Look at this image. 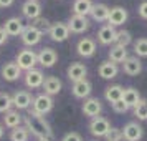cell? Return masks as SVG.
I'll return each mask as SVG.
<instances>
[{"label": "cell", "instance_id": "obj_25", "mask_svg": "<svg viewBox=\"0 0 147 141\" xmlns=\"http://www.w3.org/2000/svg\"><path fill=\"white\" fill-rule=\"evenodd\" d=\"M140 100H142V98H140L139 90H136V88H132V87L124 88V93H122V101H124V103H126L129 108H134Z\"/></svg>", "mask_w": 147, "mask_h": 141}, {"label": "cell", "instance_id": "obj_42", "mask_svg": "<svg viewBox=\"0 0 147 141\" xmlns=\"http://www.w3.org/2000/svg\"><path fill=\"white\" fill-rule=\"evenodd\" d=\"M3 133H5V128H3V125H0V140L3 138Z\"/></svg>", "mask_w": 147, "mask_h": 141}, {"label": "cell", "instance_id": "obj_11", "mask_svg": "<svg viewBox=\"0 0 147 141\" xmlns=\"http://www.w3.org/2000/svg\"><path fill=\"white\" fill-rule=\"evenodd\" d=\"M127 10L124 7H113L109 10V18H107V25H111V27H121V25H124L127 20Z\"/></svg>", "mask_w": 147, "mask_h": 141}, {"label": "cell", "instance_id": "obj_5", "mask_svg": "<svg viewBox=\"0 0 147 141\" xmlns=\"http://www.w3.org/2000/svg\"><path fill=\"white\" fill-rule=\"evenodd\" d=\"M121 131H122V138L126 141H140L144 136V129L137 121H129Z\"/></svg>", "mask_w": 147, "mask_h": 141}, {"label": "cell", "instance_id": "obj_12", "mask_svg": "<svg viewBox=\"0 0 147 141\" xmlns=\"http://www.w3.org/2000/svg\"><path fill=\"white\" fill-rule=\"evenodd\" d=\"M36 60H38V63L43 68H51L58 61V53L53 48L45 47L43 50H40V53H36Z\"/></svg>", "mask_w": 147, "mask_h": 141}, {"label": "cell", "instance_id": "obj_15", "mask_svg": "<svg viewBox=\"0 0 147 141\" xmlns=\"http://www.w3.org/2000/svg\"><path fill=\"white\" fill-rule=\"evenodd\" d=\"M81 111L84 113V116H89V118H96V116H99L101 111H102V105H101V101L98 98H86L84 103H83V106H81Z\"/></svg>", "mask_w": 147, "mask_h": 141}, {"label": "cell", "instance_id": "obj_35", "mask_svg": "<svg viewBox=\"0 0 147 141\" xmlns=\"http://www.w3.org/2000/svg\"><path fill=\"white\" fill-rule=\"evenodd\" d=\"M12 96L8 93H0V113H7L8 110H12Z\"/></svg>", "mask_w": 147, "mask_h": 141}, {"label": "cell", "instance_id": "obj_14", "mask_svg": "<svg viewBox=\"0 0 147 141\" xmlns=\"http://www.w3.org/2000/svg\"><path fill=\"white\" fill-rule=\"evenodd\" d=\"M76 52L80 57H84V58H91L94 53H96V42L89 37H84L81 38L78 43H76Z\"/></svg>", "mask_w": 147, "mask_h": 141}, {"label": "cell", "instance_id": "obj_19", "mask_svg": "<svg viewBox=\"0 0 147 141\" xmlns=\"http://www.w3.org/2000/svg\"><path fill=\"white\" fill-rule=\"evenodd\" d=\"M98 73H99L101 78H104V80H113V78H116L117 76V73H119V67L116 65V63H113V61H102L99 67H98Z\"/></svg>", "mask_w": 147, "mask_h": 141}, {"label": "cell", "instance_id": "obj_3", "mask_svg": "<svg viewBox=\"0 0 147 141\" xmlns=\"http://www.w3.org/2000/svg\"><path fill=\"white\" fill-rule=\"evenodd\" d=\"M53 96H50V95H45V93H40L38 96H35L33 98V103H32V111H35L36 114H40V116H45L48 114L51 110H53Z\"/></svg>", "mask_w": 147, "mask_h": 141}, {"label": "cell", "instance_id": "obj_37", "mask_svg": "<svg viewBox=\"0 0 147 141\" xmlns=\"http://www.w3.org/2000/svg\"><path fill=\"white\" fill-rule=\"evenodd\" d=\"M111 106H113L114 113H126L127 110H129V106H127V105H126V103H124L122 100H119V101H116V103H113Z\"/></svg>", "mask_w": 147, "mask_h": 141}, {"label": "cell", "instance_id": "obj_10", "mask_svg": "<svg viewBox=\"0 0 147 141\" xmlns=\"http://www.w3.org/2000/svg\"><path fill=\"white\" fill-rule=\"evenodd\" d=\"M23 81H25V87L27 88H41L43 81H45V75L41 70L33 68V70H28L23 75Z\"/></svg>", "mask_w": 147, "mask_h": 141}, {"label": "cell", "instance_id": "obj_33", "mask_svg": "<svg viewBox=\"0 0 147 141\" xmlns=\"http://www.w3.org/2000/svg\"><path fill=\"white\" fill-rule=\"evenodd\" d=\"M134 116L140 121H146L147 120V100H140L136 106L132 108Z\"/></svg>", "mask_w": 147, "mask_h": 141}, {"label": "cell", "instance_id": "obj_41", "mask_svg": "<svg viewBox=\"0 0 147 141\" xmlns=\"http://www.w3.org/2000/svg\"><path fill=\"white\" fill-rule=\"evenodd\" d=\"M13 2L15 0H0V7L2 8H8V7L13 5Z\"/></svg>", "mask_w": 147, "mask_h": 141}, {"label": "cell", "instance_id": "obj_32", "mask_svg": "<svg viewBox=\"0 0 147 141\" xmlns=\"http://www.w3.org/2000/svg\"><path fill=\"white\" fill-rule=\"evenodd\" d=\"M132 47L137 58H146L147 57V38H137Z\"/></svg>", "mask_w": 147, "mask_h": 141}, {"label": "cell", "instance_id": "obj_43", "mask_svg": "<svg viewBox=\"0 0 147 141\" xmlns=\"http://www.w3.org/2000/svg\"><path fill=\"white\" fill-rule=\"evenodd\" d=\"M38 141H51V140H38Z\"/></svg>", "mask_w": 147, "mask_h": 141}, {"label": "cell", "instance_id": "obj_27", "mask_svg": "<svg viewBox=\"0 0 147 141\" xmlns=\"http://www.w3.org/2000/svg\"><path fill=\"white\" fill-rule=\"evenodd\" d=\"M109 10L111 8L107 7V5H104V3H96V5H93V10H91L89 15L96 22H107V18H109Z\"/></svg>", "mask_w": 147, "mask_h": 141}, {"label": "cell", "instance_id": "obj_28", "mask_svg": "<svg viewBox=\"0 0 147 141\" xmlns=\"http://www.w3.org/2000/svg\"><path fill=\"white\" fill-rule=\"evenodd\" d=\"M127 57V48L124 47H119V45H113L111 50H109V61H113V63H124Z\"/></svg>", "mask_w": 147, "mask_h": 141}, {"label": "cell", "instance_id": "obj_34", "mask_svg": "<svg viewBox=\"0 0 147 141\" xmlns=\"http://www.w3.org/2000/svg\"><path fill=\"white\" fill-rule=\"evenodd\" d=\"M35 28H38L41 33H48L50 32V27H51V23L48 18H43V17H38V18H35L33 23H32Z\"/></svg>", "mask_w": 147, "mask_h": 141}, {"label": "cell", "instance_id": "obj_20", "mask_svg": "<svg viewBox=\"0 0 147 141\" xmlns=\"http://www.w3.org/2000/svg\"><path fill=\"white\" fill-rule=\"evenodd\" d=\"M122 70L129 76H137L142 72V63H140V60L137 57H127L124 60V63H122Z\"/></svg>", "mask_w": 147, "mask_h": 141}, {"label": "cell", "instance_id": "obj_30", "mask_svg": "<svg viewBox=\"0 0 147 141\" xmlns=\"http://www.w3.org/2000/svg\"><path fill=\"white\" fill-rule=\"evenodd\" d=\"M131 43H132V35H131V32H127V30H119V32L116 33V42H114V45H119V47L127 48V45H131Z\"/></svg>", "mask_w": 147, "mask_h": 141}, {"label": "cell", "instance_id": "obj_39", "mask_svg": "<svg viewBox=\"0 0 147 141\" xmlns=\"http://www.w3.org/2000/svg\"><path fill=\"white\" fill-rule=\"evenodd\" d=\"M139 15L142 17V18H146L147 20V0L146 2H142L139 5Z\"/></svg>", "mask_w": 147, "mask_h": 141}, {"label": "cell", "instance_id": "obj_9", "mask_svg": "<svg viewBox=\"0 0 147 141\" xmlns=\"http://www.w3.org/2000/svg\"><path fill=\"white\" fill-rule=\"evenodd\" d=\"M12 103L17 110H28L33 103V96L28 93L27 90H17L12 95Z\"/></svg>", "mask_w": 147, "mask_h": 141}, {"label": "cell", "instance_id": "obj_24", "mask_svg": "<svg viewBox=\"0 0 147 141\" xmlns=\"http://www.w3.org/2000/svg\"><path fill=\"white\" fill-rule=\"evenodd\" d=\"M93 2L91 0H74L73 3V15H80V17H88L93 10Z\"/></svg>", "mask_w": 147, "mask_h": 141}, {"label": "cell", "instance_id": "obj_8", "mask_svg": "<svg viewBox=\"0 0 147 141\" xmlns=\"http://www.w3.org/2000/svg\"><path fill=\"white\" fill-rule=\"evenodd\" d=\"M66 25H68V30H69V33L80 35V33H84L88 28H89V20H88V17L71 15Z\"/></svg>", "mask_w": 147, "mask_h": 141}, {"label": "cell", "instance_id": "obj_13", "mask_svg": "<svg viewBox=\"0 0 147 141\" xmlns=\"http://www.w3.org/2000/svg\"><path fill=\"white\" fill-rule=\"evenodd\" d=\"M66 75L68 78L76 83V81H81V80H86V75H88V68L84 63H80V61H74L71 63L66 70Z\"/></svg>", "mask_w": 147, "mask_h": 141}, {"label": "cell", "instance_id": "obj_21", "mask_svg": "<svg viewBox=\"0 0 147 141\" xmlns=\"http://www.w3.org/2000/svg\"><path fill=\"white\" fill-rule=\"evenodd\" d=\"M116 33H117V30L114 27L104 25L98 32V42H99L101 45H113L114 42H116Z\"/></svg>", "mask_w": 147, "mask_h": 141}, {"label": "cell", "instance_id": "obj_17", "mask_svg": "<svg viewBox=\"0 0 147 141\" xmlns=\"http://www.w3.org/2000/svg\"><path fill=\"white\" fill-rule=\"evenodd\" d=\"M71 91H73L74 98L86 100V98H89V95H91V91H93V85H91V81H89V80L76 81V83H73Z\"/></svg>", "mask_w": 147, "mask_h": 141}, {"label": "cell", "instance_id": "obj_18", "mask_svg": "<svg viewBox=\"0 0 147 141\" xmlns=\"http://www.w3.org/2000/svg\"><path fill=\"white\" fill-rule=\"evenodd\" d=\"M23 28H25V25H23L22 18H18V17L8 18L5 22V25H3V30H5V33L8 37H20L22 32H23Z\"/></svg>", "mask_w": 147, "mask_h": 141}, {"label": "cell", "instance_id": "obj_38", "mask_svg": "<svg viewBox=\"0 0 147 141\" xmlns=\"http://www.w3.org/2000/svg\"><path fill=\"white\" fill-rule=\"evenodd\" d=\"M61 141H83L80 133H76V131H71V133H66L63 136V140Z\"/></svg>", "mask_w": 147, "mask_h": 141}, {"label": "cell", "instance_id": "obj_26", "mask_svg": "<svg viewBox=\"0 0 147 141\" xmlns=\"http://www.w3.org/2000/svg\"><path fill=\"white\" fill-rule=\"evenodd\" d=\"M3 125L10 129H15V128L20 126L22 123V114L18 113V110H8L7 113H3Z\"/></svg>", "mask_w": 147, "mask_h": 141}, {"label": "cell", "instance_id": "obj_7", "mask_svg": "<svg viewBox=\"0 0 147 141\" xmlns=\"http://www.w3.org/2000/svg\"><path fill=\"white\" fill-rule=\"evenodd\" d=\"M50 38L56 43H61V42H66L69 38V30H68V25L63 23V22H56V23H51L50 27Z\"/></svg>", "mask_w": 147, "mask_h": 141}, {"label": "cell", "instance_id": "obj_31", "mask_svg": "<svg viewBox=\"0 0 147 141\" xmlns=\"http://www.w3.org/2000/svg\"><path fill=\"white\" fill-rule=\"evenodd\" d=\"M30 133L25 126H18L10 131V141H28Z\"/></svg>", "mask_w": 147, "mask_h": 141}, {"label": "cell", "instance_id": "obj_1", "mask_svg": "<svg viewBox=\"0 0 147 141\" xmlns=\"http://www.w3.org/2000/svg\"><path fill=\"white\" fill-rule=\"evenodd\" d=\"M23 121H25V128L28 129V133L33 134L35 138H38V140H51L53 138L51 126L48 125L45 116H40L30 110Z\"/></svg>", "mask_w": 147, "mask_h": 141}, {"label": "cell", "instance_id": "obj_36", "mask_svg": "<svg viewBox=\"0 0 147 141\" xmlns=\"http://www.w3.org/2000/svg\"><path fill=\"white\" fill-rule=\"evenodd\" d=\"M104 140L106 141H122L124 140V138H122V131H121L119 128L111 126V129H109L107 134L104 136Z\"/></svg>", "mask_w": 147, "mask_h": 141}, {"label": "cell", "instance_id": "obj_2", "mask_svg": "<svg viewBox=\"0 0 147 141\" xmlns=\"http://www.w3.org/2000/svg\"><path fill=\"white\" fill-rule=\"evenodd\" d=\"M15 63L18 65L22 72H28V70H33L35 65L38 63L36 60V53H35L32 48H23L17 53V58H15Z\"/></svg>", "mask_w": 147, "mask_h": 141}, {"label": "cell", "instance_id": "obj_40", "mask_svg": "<svg viewBox=\"0 0 147 141\" xmlns=\"http://www.w3.org/2000/svg\"><path fill=\"white\" fill-rule=\"evenodd\" d=\"M8 35L5 33V30H3V27H0V45H3L5 42H7Z\"/></svg>", "mask_w": 147, "mask_h": 141}, {"label": "cell", "instance_id": "obj_16", "mask_svg": "<svg viewBox=\"0 0 147 141\" xmlns=\"http://www.w3.org/2000/svg\"><path fill=\"white\" fill-rule=\"evenodd\" d=\"M22 14L25 18L33 22L35 18L41 17V5L38 0H27L23 5H22Z\"/></svg>", "mask_w": 147, "mask_h": 141}, {"label": "cell", "instance_id": "obj_22", "mask_svg": "<svg viewBox=\"0 0 147 141\" xmlns=\"http://www.w3.org/2000/svg\"><path fill=\"white\" fill-rule=\"evenodd\" d=\"M61 87H63V83H61V80L60 78H56V76H47L45 81H43V85H41V88L45 90L43 93L50 95V96H55V95L60 93Z\"/></svg>", "mask_w": 147, "mask_h": 141}, {"label": "cell", "instance_id": "obj_29", "mask_svg": "<svg viewBox=\"0 0 147 141\" xmlns=\"http://www.w3.org/2000/svg\"><path fill=\"white\" fill-rule=\"evenodd\" d=\"M122 93H124V88L121 87V85H111V87L106 88L104 98L113 105V103H116V101L122 100Z\"/></svg>", "mask_w": 147, "mask_h": 141}, {"label": "cell", "instance_id": "obj_6", "mask_svg": "<svg viewBox=\"0 0 147 141\" xmlns=\"http://www.w3.org/2000/svg\"><path fill=\"white\" fill-rule=\"evenodd\" d=\"M22 42H23V45H27V47H35V45H38L43 38V33H41L38 28H35L33 25H28V27L23 28V32H22Z\"/></svg>", "mask_w": 147, "mask_h": 141}, {"label": "cell", "instance_id": "obj_4", "mask_svg": "<svg viewBox=\"0 0 147 141\" xmlns=\"http://www.w3.org/2000/svg\"><path fill=\"white\" fill-rule=\"evenodd\" d=\"M109 129H111V123L104 116H96L89 121V133L96 138H104Z\"/></svg>", "mask_w": 147, "mask_h": 141}, {"label": "cell", "instance_id": "obj_23", "mask_svg": "<svg viewBox=\"0 0 147 141\" xmlns=\"http://www.w3.org/2000/svg\"><path fill=\"white\" fill-rule=\"evenodd\" d=\"M2 76L7 81H17L22 76V70L18 68V65L15 61H8L2 67Z\"/></svg>", "mask_w": 147, "mask_h": 141}]
</instances>
